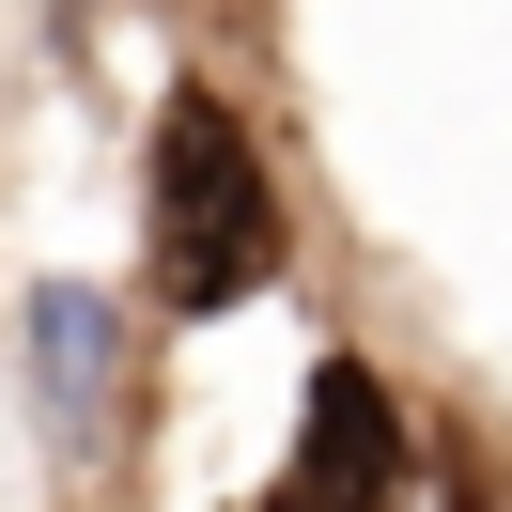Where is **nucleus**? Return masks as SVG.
<instances>
[{
    "label": "nucleus",
    "instance_id": "obj_2",
    "mask_svg": "<svg viewBox=\"0 0 512 512\" xmlns=\"http://www.w3.org/2000/svg\"><path fill=\"white\" fill-rule=\"evenodd\" d=\"M419 450H404V404H388L357 357H311L295 388V466H280V512H404Z\"/></svg>",
    "mask_w": 512,
    "mask_h": 512
},
{
    "label": "nucleus",
    "instance_id": "obj_3",
    "mask_svg": "<svg viewBox=\"0 0 512 512\" xmlns=\"http://www.w3.org/2000/svg\"><path fill=\"white\" fill-rule=\"evenodd\" d=\"M32 342H47V404H94V373H109V311H94V280H47L32 295Z\"/></svg>",
    "mask_w": 512,
    "mask_h": 512
},
{
    "label": "nucleus",
    "instance_id": "obj_1",
    "mask_svg": "<svg viewBox=\"0 0 512 512\" xmlns=\"http://www.w3.org/2000/svg\"><path fill=\"white\" fill-rule=\"evenodd\" d=\"M280 280V187H264L249 125L218 94L156 109V295L171 311H233V295Z\"/></svg>",
    "mask_w": 512,
    "mask_h": 512
},
{
    "label": "nucleus",
    "instance_id": "obj_4",
    "mask_svg": "<svg viewBox=\"0 0 512 512\" xmlns=\"http://www.w3.org/2000/svg\"><path fill=\"white\" fill-rule=\"evenodd\" d=\"M264 512H280V497H264Z\"/></svg>",
    "mask_w": 512,
    "mask_h": 512
}]
</instances>
